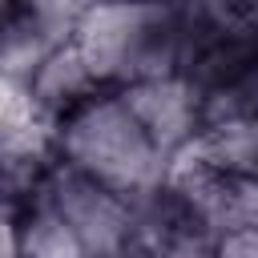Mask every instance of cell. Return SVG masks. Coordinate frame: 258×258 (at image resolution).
Instances as JSON below:
<instances>
[{
	"label": "cell",
	"mask_w": 258,
	"mask_h": 258,
	"mask_svg": "<svg viewBox=\"0 0 258 258\" xmlns=\"http://www.w3.org/2000/svg\"><path fill=\"white\" fill-rule=\"evenodd\" d=\"M52 157L69 161L73 169L89 173L93 181L109 185L121 198H137L165 181L169 157L153 149L141 133L133 113L125 109L121 93L101 85L64 117L52 121Z\"/></svg>",
	"instance_id": "1"
},
{
	"label": "cell",
	"mask_w": 258,
	"mask_h": 258,
	"mask_svg": "<svg viewBox=\"0 0 258 258\" xmlns=\"http://www.w3.org/2000/svg\"><path fill=\"white\" fill-rule=\"evenodd\" d=\"M69 40L85 56L97 85L109 89L181 69V28L173 0H89Z\"/></svg>",
	"instance_id": "2"
},
{
	"label": "cell",
	"mask_w": 258,
	"mask_h": 258,
	"mask_svg": "<svg viewBox=\"0 0 258 258\" xmlns=\"http://www.w3.org/2000/svg\"><path fill=\"white\" fill-rule=\"evenodd\" d=\"M32 202L48 206L77 234L81 254H133V218L129 202L89 173L73 169L60 157H48L40 177L32 181ZM24 198V202H28Z\"/></svg>",
	"instance_id": "3"
},
{
	"label": "cell",
	"mask_w": 258,
	"mask_h": 258,
	"mask_svg": "<svg viewBox=\"0 0 258 258\" xmlns=\"http://www.w3.org/2000/svg\"><path fill=\"white\" fill-rule=\"evenodd\" d=\"M117 93H121L125 109L133 113V121L141 125V133L165 157L181 153L202 129V93L181 73L137 77V81L117 85Z\"/></svg>",
	"instance_id": "4"
},
{
	"label": "cell",
	"mask_w": 258,
	"mask_h": 258,
	"mask_svg": "<svg viewBox=\"0 0 258 258\" xmlns=\"http://www.w3.org/2000/svg\"><path fill=\"white\" fill-rule=\"evenodd\" d=\"M24 89H28V97H32V105H36V113L52 125L56 117H64L73 105H81L93 89H101L97 85V77L89 73V64H85V56L77 52V44L73 40H60L36 69H32V77L24 81Z\"/></svg>",
	"instance_id": "5"
},
{
	"label": "cell",
	"mask_w": 258,
	"mask_h": 258,
	"mask_svg": "<svg viewBox=\"0 0 258 258\" xmlns=\"http://www.w3.org/2000/svg\"><path fill=\"white\" fill-rule=\"evenodd\" d=\"M189 153H198L218 173L258 177V117L206 121L198 129V137L189 141Z\"/></svg>",
	"instance_id": "6"
},
{
	"label": "cell",
	"mask_w": 258,
	"mask_h": 258,
	"mask_svg": "<svg viewBox=\"0 0 258 258\" xmlns=\"http://www.w3.org/2000/svg\"><path fill=\"white\" fill-rule=\"evenodd\" d=\"M60 40H69V36L56 32L52 24L36 20L32 12H24V8L12 4V8L0 16V77L24 85V81L32 77V69H36Z\"/></svg>",
	"instance_id": "7"
},
{
	"label": "cell",
	"mask_w": 258,
	"mask_h": 258,
	"mask_svg": "<svg viewBox=\"0 0 258 258\" xmlns=\"http://www.w3.org/2000/svg\"><path fill=\"white\" fill-rule=\"evenodd\" d=\"M16 250L28 258H85L77 234L40 202H24L16 214Z\"/></svg>",
	"instance_id": "8"
},
{
	"label": "cell",
	"mask_w": 258,
	"mask_h": 258,
	"mask_svg": "<svg viewBox=\"0 0 258 258\" xmlns=\"http://www.w3.org/2000/svg\"><path fill=\"white\" fill-rule=\"evenodd\" d=\"M254 109H258V69H246L202 93V125L226 117H254Z\"/></svg>",
	"instance_id": "9"
},
{
	"label": "cell",
	"mask_w": 258,
	"mask_h": 258,
	"mask_svg": "<svg viewBox=\"0 0 258 258\" xmlns=\"http://www.w3.org/2000/svg\"><path fill=\"white\" fill-rule=\"evenodd\" d=\"M16 8H24V12H32L36 20H44V24H52L56 32H64V36H73V24H77V16L89 8V0H12Z\"/></svg>",
	"instance_id": "10"
},
{
	"label": "cell",
	"mask_w": 258,
	"mask_h": 258,
	"mask_svg": "<svg viewBox=\"0 0 258 258\" xmlns=\"http://www.w3.org/2000/svg\"><path fill=\"white\" fill-rule=\"evenodd\" d=\"M254 254H258V226L226 230L214 242V258H254Z\"/></svg>",
	"instance_id": "11"
},
{
	"label": "cell",
	"mask_w": 258,
	"mask_h": 258,
	"mask_svg": "<svg viewBox=\"0 0 258 258\" xmlns=\"http://www.w3.org/2000/svg\"><path fill=\"white\" fill-rule=\"evenodd\" d=\"M153 4H169V0H153Z\"/></svg>",
	"instance_id": "12"
}]
</instances>
